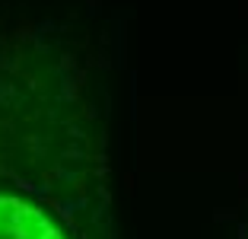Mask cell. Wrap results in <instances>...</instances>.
Segmentation results:
<instances>
[{
  "label": "cell",
  "mask_w": 248,
  "mask_h": 239,
  "mask_svg": "<svg viewBox=\"0 0 248 239\" xmlns=\"http://www.w3.org/2000/svg\"><path fill=\"white\" fill-rule=\"evenodd\" d=\"M0 239H64L38 207L16 198H0Z\"/></svg>",
  "instance_id": "obj_1"
}]
</instances>
